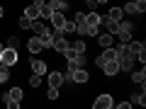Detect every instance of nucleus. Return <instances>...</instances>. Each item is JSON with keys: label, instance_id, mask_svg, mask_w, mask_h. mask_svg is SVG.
<instances>
[{"label": "nucleus", "instance_id": "6ab92c4d", "mask_svg": "<svg viewBox=\"0 0 146 109\" xmlns=\"http://www.w3.org/2000/svg\"><path fill=\"white\" fill-rule=\"evenodd\" d=\"M144 80H146V70H144V68L136 70V73H131V83H139L141 87H144Z\"/></svg>", "mask_w": 146, "mask_h": 109}, {"label": "nucleus", "instance_id": "dca6fc26", "mask_svg": "<svg viewBox=\"0 0 146 109\" xmlns=\"http://www.w3.org/2000/svg\"><path fill=\"white\" fill-rule=\"evenodd\" d=\"M100 56H102V61H117V51H115L112 46L102 49V53H100Z\"/></svg>", "mask_w": 146, "mask_h": 109}, {"label": "nucleus", "instance_id": "ddd939ff", "mask_svg": "<svg viewBox=\"0 0 146 109\" xmlns=\"http://www.w3.org/2000/svg\"><path fill=\"white\" fill-rule=\"evenodd\" d=\"M122 10H124V15H139V3L129 0L127 5H122Z\"/></svg>", "mask_w": 146, "mask_h": 109}, {"label": "nucleus", "instance_id": "72a5a7b5", "mask_svg": "<svg viewBox=\"0 0 146 109\" xmlns=\"http://www.w3.org/2000/svg\"><path fill=\"white\" fill-rule=\"evenodd\" d=\"M34 5H36V7H42V5H44V0H34Z\"/></svg>", "mask_w": 146, "mask_h": 109}, {"label": "nucleus", "instance_id": "7c9ffc66", "mask_svg": "<svg viewBox=\"0 0 146 109\" xmlns=\"http://www.w3.org/2000/svg\"><path fill=\"white\" fill-rule=\"evenodd\" d=\"M46 97H49V99H58V87H51V85H49V92H46Z\"/></svg>", "mask_w": 146, "mask_h": 109}, {"label": "nucleus", "instance_id": "f03ea898", "mask_svg": "<svg viewBox=\"0 0 146 109\" xmlns=\"http://www.w3.org/2000/svg\"><path fill=\"white\" fill-rule=\"evenodd\" d=\"M127 49H129L131 56L139 58L141 63L146 61V44H144V41H131V39H129V41H127Z\"/></svg>", "mask_w": 146, "mask_h": 109}, {"label": "nucleus", "instance_id": "1a4fd4ad", "mask_svg": "<svg viewBox=\"0 0 146 109\" xmlns=\"http://www.w3.org/2000/svg\"><path fill=\"white\" fill-rule=\"evenodd\" d=\"M49 22H51L54 29H61V32H63V22H66V17H63V12H51ZM63 34H66V32H63Z\"/></svg>", "mask_w": 146, "mask_h": 109}, {"label": "nucleus", "instance_id": "473e14b6", "mask_svg": "<svg viewBox=\"0 0 146 109\" xmlns=\"http://www.w3.org/2000/svg\"><path fill=\"white\" fill-rule=\"evenodd\" d=\"M115 107H117V109H129L131 102H115Z\"/></svg>", "mask_w": 146, "mask_h": 109}, {"label": "nucleus", "instance_id": "2f4dec72", "mask_svg": "<svg viewBox=\"0 0 146 109\" xmlns=\"http://www.w3.org/2000/svg\"><path fill=\"white\" fill-rule=\"evenodd\" d=\"M71 46L76 49V51H85V44H83V39H80V41H73Z\"/></svg>", "mask_w": 146, "mask_h": 109}, {"label": "nucleus", "instance_id": "b1692460", "mask_svg": "<svg viewBox=\"0 0 146 109\" xmlns=\"http://www.w3.org/2000/svg\"><path fill=\"white\" fill-rule=\"evenodd\" d=\"M100 34V27L98 24H88L85 27V36H98Z\"/></svg>", "mask_w": 146, "mask_h": 109}, {"label": "nucleus", "instance_id": "4c0bfd02", "mask_svg": "<svg viewBox=\"0 0 146 109\" xmlns=\"http://www.w3.org/2000/svg\"><path fill=\"white\" fill-rule=\"evenodd\" d=\"M3 49H5V44H3V41H0V51H3Z\"/></svg>", "mask_w": 146, "mask_h": 109}, {"label": "nucleus", "instance_id": "5701e85b", "mask_svg": "<svg viewBox=\"0 0 146 109\" xmlns=\"http://www.w3.org/2000/svg\"><path fill=\"white\" fill-rule=\"evenodd\" d=\"M7 80H10V68L0 63V83H7Z\"/></svg>", "mask_w": 146, "mask_h": 109}, {"label": "nucleus", "instance_id": "c756f323", "mask_svg": "<svg viewBox=\"0 0 146 109\" xmlns=\"http://www.w3.org/2000/svg\"><path fill=\"white\" fill-rule=\"evenodd\" d=\"M20 27H22V29H29V27H32V20L22 15V17H20Z\"/></svg>", "mask_w": 146, "mask_h": 109}, {"label": "nucleus", "instance_id": "7ed1b4c3", "mask_svg": "<svg viewBox=\"0 0 146 109\" xmlns=\"http://www.w3.org/2000/svg\"><path fill=\"white\" fill-rule=\"evenodd\" d=\"M0 63H3V66H7V68H12L17 63V51L15 49H3V51H0Z\"/></svg>", "mask_w": 146, "mask_h": 109}, {"label": "nucleus", "instance_id": "f8f14e48", "mask_svg": "<svg viewBox=\"0 0 146 109\" xmlns=\"http://www.w3.org/2000/svg\"><path fill=\"white\" fill-rule=\"evenodd\" d=\"M49 85H51V87H61L63 85V73H58V70L49 73Z\"/></svg>", "mask_w": 146, "mask_h": 109}, {"label": "nucleus", "instance_id": "a878e982", "mask_svg": "<svg viewBox=\"0 0 146 109\" xmlns=\"http://www.w3.org/2000/svg\"><path fill=\"white\" fill-rule=\"evenodd\" d=\"M5 46H7V49H15V51H17V49H20V39H17V36H10Z\"/></svg>", "mask_w": 146, "mask_h": 109}, {"label": "nucleus", "instance_id": "f257e3e1", "mask_svg": "<svg viewBox=\"0 0 146 109\" xmlns=\"http://www.w3.org/2000/svg\"><path fill=\"white\" fill-rule=\"evenodd\" d=\"M115 51H117V63H119V70H131L136 58L131 56V51L127 49V41H122L119 46L115 49Z\"/></svg>", "mask_w": 146, "mask_h": 109}, {"label": "nucleus", "instance_id": "cd10ccee", "mask_svg": "<svg viewBox=\"0 0 146 109\" xmlns=\"http://www.w3.org/2000/svg\"><path fill=\"white\" fill-rule=\"evenodd\" d=\"M63 32H66V34H68V32H76V22L66 20V22H63Z\"/></svg>", "mask_w": 146, "mask_h": 109}, {"label": "nucleus", "instance_id": "423d86ee", "mask_svg": "<svg viewBox=\"0 0 146 109\" xmlns=\"http://www.w3.org/2000/svg\"><path fill=\"white\" fill-rule=\"evenodd\" d=\"M102 73L107 75V78H115L117 73H119V63L117 61H105L102 63Z\"/></svg>", "mask_w": 146, "mask_h": 109}, {"label": "nucleus", "instance_id": "6e6552de", "mask_svg": "<svg viewBox=\"0 0 146 109\" xmlns=\"http://www.w3.org/2000/svg\"><path fill=\"white\" fill-rule=\"evenodd\" d=\"M71 80H73V83H88L90 75H88L85 68H76V70H71Z\"/></svg>", "mask_w": 146, "mask_h": 109}, {"label": "nucleus", "instance_id": "393cba45", "mask_svg": "<svg viewBox=\"0 0 146 109\" xmlns=\"http://www.w3.org/2000/svg\"><path fill=\"white\" fill-rule=\"evenodd\" d=\"M144 99H146V97H144V92H141V95H139V92L131 95V104H141V107H144V104H146Z\"/></svg>", "mask_w": 146, "mask_h": 109}, {"label": "nucleus", "instance_id": "aec40b11", "mask_svg": "<svg viewBox=\"0 0 146 109\" xmlns=\"http://www.w3.org/2000/svg\"><path fill=\"white\" fill-rule=\"evenodd\" d=\"M7 95H10V99H15V102H22V99H25V92H22V87H12Z\"/></svg>", "mask_w": 146, "mask_h": 109}, {"label": "nucleus", "instance_id": "bb28decb", "mask_svg": "<svg viewBox=\"0 0 146 109\" xmlns=\"http://www.w3.org/2000/svg\"><path fill=\"white\" fill-rule=\"evenodd\" d=\"M117 36H119V41H129V39H131V32L129 29H119V34H117Z\"/></svg>", "mask_w": 146, "mask_h": 109}, {"label": "nucleus", "instance_id": "412c9836", "mask_svg": "<svg viewBox=\"0 0 146 109\" xmlns=\"http://www.w3.org/2000/svg\"><path fill=\"white\" fill-rule=\"evenodd\" d=\"M51 12H54V10H51V7H49V3H44V5L39 7V17H42L44 22H46L49 17H51Z\"/></svg>", "mask_w": 146, "mask_h": 109}, {"label": "nucleus", "instance_id": "0eeeda50", "mask_svg": "<svg viewBox=\"0 0 146 109\" xmlns=\"http://www.w3.org/2000/svg\"><path fill=\"white\" fill-rule=\"evenodd\" d=\"M100 24H105V27H107V34H112V36H115L117 32H119V22H117V20H110L107 15H105V17H100Z\"/></svg>", "mask_w": 146, "mask_h": 109}, {"label": "nucleus", "instance_id": "58836bf2", "mask_svg": "<svg viewBox=\"0 0 146 109\" xmlns=\"http://www.w3.org/2000/svg\"><path fill=\"white\" fill-rule=\"evenodd\" d=\"M134 3H144V0H134Z\"/></svg>", "mask_w": 146, "mask_h": 109}, {"label": "nucleus", "instance_id": "39448f33", "mask_svg": "<svg viewBox=\"0 0 146 109\" xmlns=\"http://www.w3.org/2000/svg\"><path fill=\"white\" fill-rule=\"evenodd\" d=\"M42 49H44V44H42V36H39V34H34L29 41H27V51H29V53H39Z\"/></svg>", "mask_w": 146, "mask_h": 109}, {"label": "nucleus", "instance_id": "9b49d317", "mask_svg": "<svg viewBox=\"0 0 146 109\" xmlns=\"http://www.w3.org/2000/svg\"><path fill=\"white\" fill-rule=\"evenodd\" d=\"M29 29H34V34L42 36V34H46V32H49V27L44 24V20L39 17V20H32V27H29Z\"/></svg>", "mask_w": 146, "mask_h": 109}, {"label": "nucleus", "instance_id": "c85d7f7f", "mask_svg": "<svg viewBox=\"0 0 146 109\" xmlns=\"http://www.w3.org/2000/svg\"><path fill=\"white\" fill-rule=\"evenodd\" d=\"M29 85H32V87H39V85H42V75H36V73H34V75L29 78Z\"/></svg>", "mask_w": 146, "mask_h": 109}, {"label": "nucleus", "instance_id": "4be33fe9", "mask_svg": "<svg viewBox=\"0 0 146 109\" xmlns=\"http://www.w3.org/2000/svg\"><path fill=\"white\" fill-rule=\"evenodd\" d=\"M85 24H98L100 27V15L98 12H88L85 15Z\"/></svg>", "mask_w": 146, "mask_h": 109}, {"label": "nucleus", "instance_id": "f3484780", "mask_svg": "<svg viewBox=\"0 0 146 109\" xmlns=\"http://www.w3.org/2000/svg\"><path fill=\"white\" fill-rule=\"evenodd\" d=\"M98 44H100V49L112 46V34H98Z\"/></svg>", "mask_w": 146, "mask_h": 109}, {"label": "nucleus", "instance_id": "a211bd4d", "mask_svg": "<svg viewBox=\"0 0 146 109\" xmlns=\"http://www.w3.org/2000/svg\"><path fill=\"white\" fill-rule=\"evenodd\" d=\"M25 17H29V20H39V7H36V5H27L25 7Z\"/></svg>", "mask_w": 146, "mask_h": 109}, {"label": "nucleus", "instance_id": "4468645a", "mask_svg": "<svg viewBox=\"0 0 146 109\" xmlns=\"http://www.w3.org/2000/svg\"><path fill=\"white\" fill-rule=\"evenodd\" d=\"M122 15H124V10H122L119 5H115V7H110V12H107V17H110V20H117V22L122 20Z\"/></svg>", "mask_w": 146, "mask_h": 109}, {"label": "nucleus", "instance_id": "20e7f679", "mask_svg": "<svg viewBox=\"0 0 146 109\" xmlns=\"http://www.w3.org/2000/svg\"><path fill=\"white\" fill-rule=\"evenodd\" d=\"M93 107L95 109H110V107H115V99H112V95L105 92V95H100V97L93 102Z\"/></svg>", "mask_w": 146, "mask_h": 109}, {"label": "nucleus", "instance_id": "9d476101", "mask_svg": "<svg viewBox=\"0 0 146 109\" xmlns=\"http://www.w3.org/2000/svg\"><path fill=\"white\" fill-rule=\"evenodd\" d=\"M32 73H36V75H44V73H46V61H39V58H32Z\"/></svg>", "mask_w": 146, "mask_h": 109}, {"label": "nucleus", "instance_id": "e433bc0d", "mask_svg": "<svg viewBox=\"0 0 146 109\" xmlns=\"http://www.w3.org/2000/svg\"><path fill=\"white\" fill-rule=\"evenodd\" d=\"M85 3H88V5H95V0H85Z\"/></svg>", "mask_w": 146, "mask_h": 109}, {"label": "nucleus", "instance_id": "2eb2a0df", "mask_svg": "<svg viewBox=\"0 0 146 109\" xmlns=\"http://www.w3.org/2000/svg\"><path fill=\"white\" fill-rule=\"evenodd\" d=\"M49 7H51L54 12H63V10L68 7V3H66V0H51V3H49Z\"/></svg>", "mask_w": 146, "mask_h": 109}, {"label": "nucleus", "instance_id": "f704fd0d", "mask_svg": "<svg viewBox=\"0 0 146 109\" xmlns=\"http://www.w3.org/2000/svg\"><path fill=\"white\" fill-rule=\"evenodd\" d=\"M95 3H98V5H105V3H107V0H95Z\"/></svg>", "mask_w": 146, "mask_h": 109}, {"label": "nucleus", "instance_id": "c9c22d12", "mask_svg": "<svg viewBox=\"0 0 146 109\" xmlns=\"http://www.w3.org/2000/svg\"><path fill=\"white\" fill-rule=\"evenodd\" d=\"M3 15H5V10H3V5H0V20H3Z\"/></svg>", "mask_w": 146, "mask_h": 109}]
</instances>
